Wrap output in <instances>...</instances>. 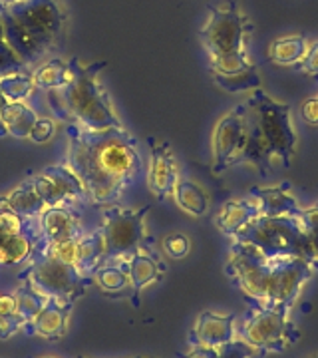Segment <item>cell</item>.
Segmentation results:
<instances>
[{
	"label": "cell",
	"instance_id": "obj_8",
	"mask_svg": "<svg viewBox=\"0 0 318 358\" xmlns=\"http://www.w3.org/2000/svg\"><path fill=\"white\" fill-rule=\"evenodd\" d=\"M152 211L150 205L140 209H124L110 205L103 209V263L124 261L143 245L153 243L145 233V217Z\"/></svg>",
	"mask_w": 318,
	"mask_h": 358
},
{
	"label": "cell",
	"instance_id": "obj_29",
	"mask_svg": "<svg viewBox=\"0 0 318 358\" xmlns=\"http://www.w3.org/2000/svg\"><path fill=\"white\" fill-rule=\"evenodd\" d=\"M213 82L217 88H221L227 94H243L261 88V74L259 68L251 64L237 74H213Z\"/></svg>",
	"mask_w": 318,
	"mask_h": 358
},
{
	"label": "cell",
	"instance_id": "obj_27",
	"mask_svg": "<svg viewBox=\"0 0 318 358\" xmlns=\"http://www.w3.org/2000/svg\"><path fill=\"white\" fill-rule=\"evenodd\" d=\"M94 282L102 289L106 294L112 296H122L129 293V277H127V268L122 261H112V263H103L94 275Z\"/></svg>",
	"mask_w": 318,
	"mask_h": 358
},
{
	"label": "cell",
	"instance_id": "obj_9",
	"mask_svg": "<svg viewBox=\"0 0 318 358\" xmlns=\"http://www.w3.org/2000/svg\"><path fill=\"white\" fill-rule=\"evenodd\" d=\"M251 24L247 16L239 10L237 2L227 6H211L209 16L201 28V42L209 58L225 54H249Z\"/></svg>",
	"mask_w": 318,
	"mask_h": 358
},
{
	"label": "cell",
	"instance_id": "obj_41",
	"mask_svg": "<svg viewBox=\"0 0 318 358\" xmlns=\"http://www.w3.org/2000/svg\"><path fill=\"white\" fill-rule=\"evenodd\" d=\"M298 221L303 223V227L308 233L318 231V203H315L312 207H303V213H301Z\"/></svg>",
	"mask_w": 318,
	"mask_h": 358
},
{
	"label": "cell",
	"instance_id": "obj_45",
	"mask_svg": "<svg viewBox=\"0 0 318 358\" xmlns=\"http://www.w3.org/2000/svg\"><path fill=\"white\" fill-rule=\"evenodd\" d=\"M78 358H86V357H78ZM136 358H143V357H136Z\"/></svg>",
	"mask_w": 318,
	"mask_h": 358
},
{
	"label": "cell",
	"instance_id": "obj_17",
	"mask_svg": "<svg viewBox=\"0 0 318 358\" xmlns=\"http://www.w3.org/2000/svg\"><path fill=\"white\" fill-rule=\"evenodd\" d=\"M235 315H221L213 310L201 313L193 329H191L187 343L189 346H223L235 341Z\"/></svg>",
	"mask_w": 318,
	"mask_h": 358
},
{
	"label": "cell",
	"instance_id": "obj_15",
	"mask_svg": "<svg viewBox=\"0 0 318 358\" xmlns=\"http://www.w3.org/2000/svg\"><path fill=\"white\" fill-rule=\"evenodd\" d=\"M38 227L42 235L40 243L46 245L76 241L84 235L82 221L70 203L54 205L44 209L38 215Z\"/></svg>",
	"mask_w": 318,
	"mask_h": 358
},
{
	"label": "cell",
	"instance_id": "obj_2",
	"mask_svg": "<svg viewBox=\"0 0 318 358\" xmlns=\"http://www.w3.org/2000/svg\"><path fill=\"white\" fill-rule=\"evenodd\" d=\"M312 273L315 268L301 257L268 259L251 245L235 239L225 263V275L241 289L247 301L287 310L293 308Z\"/></svg>",
	"mask_w": 318,
	"mask_h": 358
},
{
	"label": "cell",
	"instance_id": "obj_46",
	"mask_svg": "<svg viewBox=\"0 0 318 358\" xmlns=\"http://www.w3.org/2000/svg\"><path fill=\"white\" fill-rule=\"evenodd\" d=\"M42 358H50V357H42Z\"/></svg>",
	"mask_w": 318,
	"mask_h": 358
},
{
	"label": "cell",
	"instance_id": "obj_22",
	"mask_svg": "<svg viewBox=\"0 0 318 358\" xmlns=\"http://www.w3.org/2000/svg\"><path fill=\"white\" fill-rule=\"evenodd\" d=\"M0 207L10 209V211L22 215V217H38L44 209H48L44 197L40 195L38 187H36L34 178L24 179L20 185H16L6 195H2L0 197Z\"/></svg>",
	"mask_w": 318,
	"mask_h": 358
},
{
	"label": "cell",
	"instance_id": "obj_28",
	"mask_svg": "<svg viewBox=\"0 0 318 358\" xmlns=\"http://www.w3.org/2000/svg\"><path fill=\"white\" fill-rule=\"evenodd\" d=\"M253 346L245 341H231L223 346H189L187 352H179L178 358H253Z\"/></svg>",
	"mask_w": 318,
	"mask_h": 358
},
{
	"label": "cell",
	"instance_id": "obj_16",
	"mask_svg": "<svg viewBox=\"0 0 318 358\" xmlns=\"http://www.w3.org/2000/svg\"><path fill=\"white\" fill-rule=\"evenodd\" d=\"M152 245H143L133 255L124 259L122 263L127 268L129 277V301L133 307H140V293L153 282H159L166 275V265L152 251Z\"/></svg>",
	"mask_w": 318,
	"mask_h": 358
},
{
	"label": "cell",
	"instance_id": "obj_39",
	"mask_svg": "<svg viewBox=\"0 0 318 358\" xmlns=\"http://www.w3.org/2000/svg\"><path fill=\"white\" fill-rule=\"evenodd\" d=\"M305 261L315 271H318V231H312V233L306 231Z\"/></svg>",
	"mask_w": 318,
	"mask_h": 358
},
{
	"label": "cell",
	"instance_id": "obj_34",
	"mask_svg": "<svg viewBox=\"0 0 318 358\" xmlns=\"http://www.w3.org/2000/svg\"><path fill=\"white\" fill-rule=\"evenodd\" d=\"M251 64L253 62H251L249 54H225V56L209 58L211 74H237Z\"/></svg>",
	"mask_w": 318,
	"mask_h": 358
},
{
	"label": "cell",
	"instance_id": "obj_6",
	"mask_svg": "<svg viewBox=\"0 0 318 358\" xmlns=\"http://www.w3.org/2000/svg\"><path fill=\"white\" fill-rule=\"evenodd\" d=\"M233 239L251 245L268 259H287V257L305 259L306 231L298 217L259 215L249 225H245Z\"/></svg>",
	"mask_w": 318,
	"mask_h": 358
},
{
	"label": "cell",
	"instance_id": "obj_42",
	"mask_svg": "<svg viewBox=\"0 0 318 358\" xmlns=\"http://www.w3.org/2000/svg\"><path fill=\"white\" fill-rule=\"evenodd\" d=\"M6 103H8V100H6V96L2 94V90H0V136H4V128H2V112H4V108H6Z\"/></svg>",
	"mask_w": 318,
	"mask_h": 358
},
{
	"label": "cell",
	"instance_id": "obj_44",
	"mask_svg": "<svg viewBox=\"0 0 318 358\" xmlns=\"http://www.w3.org/2000/svg\"><path fill=\"white\" fill-rule=\"evenodd\" d=\"M306 358H318V355H310V357H306Z\"/></svg>",
	"mask_w": 318,
	"mask_h": 358
},
{
	"label": "cell",
	"instance_id": "obj_11",
	"mask_svg": "<svg viewBox=\"0 0 318 358\" xmlns=\"http://www.w3.org/2000/svg\"><path fill=\"white\" fill-rule=\"evenodd\" d=\"M38 217H22L0 207V265H20L34 255L40 243Z\"/></svg>",
	"mask_w": 318,
	"mask_h": 358
},
{
	"label": "cell",
	"instance_id": "obj_24",
	"mask_svg": "<svg viewBox=\"0 0 318 358\" xmlns=\"http://www.w3.org/2000/svg\"><path fill=\"white\" fill-rule=\"evenodd\" d=\"M103 265V235L102 229L92 231V233H84L80 237L76 247V261L74 267L86 275L92 277L98 268Z\"/></svg>",
	"mask_w": 318,
	"mask_h": 358
},
{
	"label": "cell",
	"instance_id": "obj_20",
	"mask_svg": "<svg viewBox=\"0 0 318 358\" xmlns=\"http://www.w3.org/2000/svg\"><path fill=\"white\" fill-rule=\"evenodd\" d=\"M259 215H261V209H259V203L254 201L253 197H249V199H231L227 203H223V207L217 211L215 225L223 235L233 239L245 225H249Z\"/></svg>",
	"mask_w": 318,
	"mask_h": 358
},
{
	"label": "cell",
	"instance_id": "obj_1",
	"mask_svg": "<svg viewBox=\"0 0 318 358\" xmlns=\"http://www.w3.org/2000/svg\"><path fill=\"white\" fill-rule=\"evenodd\" d=\"M66 166L82 181L94 205H114L143 171L138 140L126 128L89 131L72 124Z\"/></svg>",
	"mask_w": 318,
	"mask_h": 358
},
{
	"label": "cell",
	"instance_id": "obj_23",
	"mask_svg": "<svg viewBox=\"0 0 318 358\" xmlns=\"http://www.w3.org/2000/svg\"><path fill=\"white\" fill-rule=\"evenodd\" d=\"M310 42L305 34H284L268 44L267 56L277 66H298L308 52Z\"/></svg>",
	"mask_w": 318,
	"mask_h": 358
},
{
	"label": "cell",
	"instance_id": "obj_14",
	"mask_svg": "<svg viewBox=\"0 0 318 358\" xmlns=\"http://www.w3.org/2000/svg\"><path fill=\"white\" fill-rule=\"evenodd\" d=\"M150 164H147V187L155 199L166 201L173 195L179 181V166L173 148L167 140L150 138Z\"/></svg>",
	"mask_w": 318,
	"mask_h": 358
},
{
	"label": "cell",
	"instance_id": "obj_37",
	"mask_svg": "<svg viewBox=\"0 0 318 358\" xmlns=\"http://www.w3.org/2000/svg\"><path fill=\"white\" fill-rule=\"evenodd\" d=\"M54 136H56V122L52 117H48V115H38V120H36L34 128L30 131L28 140H32L34 143H46Z\"/></svg>",
	"mask_w": 318,
	"mask_h": 358
},
{
	"label": "cell",
	"instance_id": "obj_7",
	"mask_svg": "<svg viewBox=\"0 0 318 358\" xmlns=\"http://www.w3.org/2000/svg\"><path fill=\"white\" fill-rule=\"evenodd\" d=\"M241 336L247 345L261 352H284L298 343L301 331L291 319V310L270 308L249 301L241 324Z\"/></svg>",
	"mask_w": 318,
	"mask_h": 358
},
{
	"label": "cell",
	"instance_id": "obj_5",
	"mask_svg": "<svg viewBox=\"0 0 318 358\" xmlns=\"http://www.w3.org/2000/svg\"><path fill=\"white\" fill-rule=\"evenodd\" d=\"M28 261L24 271L18 273V282L30 285L48 299L76 303L86 294L89 285H94V277L82 275L74 265L58 257L34 253Z\"/></svg>",
	"mask_w": 318,
	"mask_h": 358
},
{
	"label": "cell",
	"instance_id": "obj_12",
	"mask_svg": "<svg viewBox=\"0 0 318 358\" xmlns=\"http://www.w3.org/2000/svg\"><path fill=\"white\" fill-rule=\"evenodd\" d=\"M245 136H247L245 103H239L217 122L211 134V157H213L211 171L215 176H221L229 167L241 166Z\"/></svg>",
	"mask_w": 318,
	"mask_h": 358
},
{
	"label": "cell",
	"instance_id": "obj_3",
	"mask_svg": "<svg viewBox=\"0 0 318 358\" xmlns=\"http://www.w3.org/2000/svg\"><path fill=\"white\" fill-rule=\"evenodd\" d=\"M243 103L247 136L241 164H251L261 173H265L270 166H291L296 150L291 106L273 100L261 88L253 90Z\"/></svg>",
	"mask_w": 318,
	"mask_h": 358
},
{
	"label": "cell",
	"instance_id": "obj_36",
	"mask_svg": "<svg viewBox=\"0 0 318 358\" xmlns=\"http://www.w3.org/2000/svg\"><path fill=\"white\" fill-rule=\"evenodd\" d=\"M161 247H164V251H166L171 259H183V257H187V253H189L191 249L189 237L183 235V233H171V235H166V237H164Z\"/></svg>",
	"mask_w": 318,
	"mask_h": 358
},
{
	"label": "cell",
	"instance_id": "obj_25",
	"mask_svg": "<svg viewBox=\"0 0 318 358\" xmlns=\"http://www.w3.org/2000/svg\"><path fill=\"white\" fill-rule=\"evenodd\" d=\"M36 120H38V114L28 103L8 102L4 112H2L4 136H13V138H18V140H28Z\"/></svg>",
	"mask_w": 318,
	"mask_h": 358
},
{
	"label": "cell",
	"instance_id": "obj_43",
	"mask_svg": "<svg viewBox=\"0 0 318 358\" xmlns=\"http://www.w3.org/2000/svg\"><path fill=\"white\" fill-rule=\"evenodd\" d=\"M8 2H14V0H0V6H2V4H8Z\"/></svg>",
	"mask_w": 318,
	"mask_h": 358
},
{
	"label": "cell",
	"instance_id": "obj_32",
	"mask_svg": "<svg viewBox=\"0 0 318 358\" xmlns=\"http://www.w3.org/2000/svg\"><path fill=\"white\" fill-rule=\"evenodd\" d=\"M0 90L6 96L8 102H24L32 96V92L36 90L32 82V74L26 72H16L8 76L0 78Z\"/></svg>",
	"mask_w": 318,
	"mask_h": 358
},
{
	"label": "cell",
	"instance_id": "obj_13",
	"mask_svg": "<svg viewBox=\"0 0 318 358\" xmlns=\"http://www.w3.org/2000/svg\"><path fill=\"white\" fill-rule=\"evenodd\" d=\"M36 181L40 195L48 207L62 203H76V201H88L86 189L78 176L66 166H48L36 176H32Z\"/></svg>",
	"mask_w": 318,
	"mask_h": 358
},
{
	"label": "cell",
	"instance_id": "obj_31",
	"mask_svg": "<svg viewBox=\"0 0 318 358\" xmlns=\"http://www.w3.org/2000/svg\"><path fill=\"white\" fill-rule=\"evenodd\" d=\"M68 78V62H64L60 58H52L48 62H42L36 66V70L32 72V82L34 86L44 92L62 88L64 82Z\"/></svg>",
	"mask_w": 318,
	"mask_h": 358
},
{
	"label": "cell",
	"instance_id": "obj_4",
	"mask_svg": "<svg viewBox=\"0 0 318 358\" xmlns=\"http://www.w3.org/2000/svg\"><path fill=\"white\" fill-rule=\"evenodd\" d=\"M103 68L106 62L82 64L78 58H72L62 88L48 92L52 108H56L62 117H68L72 126L89 131L124 128L108 92L98 80Z\"/></svg>",
	"mask_w": 318,
	"mask_h": 358
},
{
	"label": "cell",
	"instance_id": "obj_21",
	"mask_svg": "<svg viewBox=\"0 0 318 358\" xmlns=\"http://www.w3.org/2000/svg\"><path fill=\"white\" fill-rule=\"evenodd\" d=\"M0 22H2V30H4V38L10 44V48L16 52V56L24 62V66L38 64L46 56V52L42 50L34 42V38L14 20L13 14L6 13L2 6H0Z\"/></svg>",
	"mask_w": 318,
	"mask_h": 358
},
{
	"label": "cell",
	"instance_id": "obj_19",
	"mask_svg": "<svg viewBox=\"0 0 318 358\" xmlns=\"http://www.w3.org/2000/svg\"><path fill=\"white\" fill-rule=\"evenodd\" d=\"M74 308V303L70 301H58V299H48L46 307L40 310V315L26 324L22 333L26 336H42L48 341H60L66 334L68 327V317Z\"/></svg>",
	"mask_w": 318,
	"mask_h": 358
},
{
	"label": "cell",
	"instance_id": "obj_18",
	"mask_svg": "<svg viewBox=\"0 0 318 358\" xmlns=\"http://www.w3.org/2000/svg\"><path fill=\"white\" fill-rule=\"evenodd\" d=\"M291 183L284 181L273 187H251L249 197L259 203L261 215L265 217H301L303 207L291 193Z\"/></svg>",
	"mask_w": 318,
	"mask_h": 358
},
{
	"label": "cell",
	"instance_id": "obj_10",
	"mask_svg": "<svg viewBox=\"0 0 318 358\" xmlns=\"http://www.w3.org/2000/svg\"><path fill=\"white\" fill-rule=\"evenodd\" d=\"M2 8L13 14L46 54L58 44L66 26V14L58 0H14L2 4Z\"/></svg>",
	"mask_w": 318,
	"mask_h": 358
},
{
	"label": "cell",
	"instance_id": "obj_40",
	"mask_svg": "<svg viewBox=\"0 0 318 358\" xmlns=\"http://www.w3.org/2000/svg\"><path fill=\"white\" fill-rule=\"evenodd\" d=\"M301 117L308 126H318V96L306 98L301 106Z\"/></svg>",
	"mask_w": 318,
	"mask_h": 358
},
{
	"label": "cell",
	"instance_id": "obj_35",
	"mask_svg": "<svg viewBox=\"0 0 318 358\" xmlns=\"http://www.w3.org/2000/svg\"><path fill=\"white\" fill-rule=\"evenodd\" d=\"M24 62L16 56V52L10 48V44L4 38V30L0 22V78L16 74V72H24Z\"/></svg>",
	"mask_w": 318,
	"mask_h": 358
},
{
	"label": "cell",
	"instance_id": "obj_30",
	"mask_svg": "<svg viewBox=\"0 0 318 358\" xmlns=\"http://www.w3.org/2000/svg\"><path fill=\"white\" fill-rule=\"evenodd\" d=\"M13 296L14 301H16V310H18L20 319L24 322V327L36 319L40 315V310L46 307V303H48V296H44V294L38 293L36 289H32L26 282H20V287H16Z\"/></svg>",
	"mask_w": 318,
	"mask_h": 358
},
{
	"label": "cell",
	"instance_id": "obj_38",
	"mask_svg": "<svg viewBox=\"0 0 318 358\" xmlns=\"http://www.w3.org/2000/svg\"><path fill=\"white\" fill-rule=\"evenodd\" d=\"M294 68H296L298 72L306 74V76L318 78V40L310 42L308 52H306V56L303 58V62L298 66H294Z\"/></svg>",
	"mask_w": 318,
	"mask_h": 358
},
{
	"label": "cell",
	"instance_id": "obj_33",
	"mask_svg": "<svg viewBox=\"0 0 318 358\" xmlns=\"http://www.w3.org/2000/svg\"><path fill=\"white\" fill-rule=\"evenodd\" d=\"M24 322L16 310L13 294H0V341H8L13 334L22 331Z\"/></svg>",
	"mask_w": 318,
	"mask_h": 358
},
{
	"label": "cell",
	"instance_id": "obj_26",
	"mask_svg": "<svg viewBox=\"0 0 318 358\" xmlns=\"http://www.w3.org/2000/svg\"><path fill=\"white\" fill-rule=\"evenodd\" d=\"M171 197L175 199L179 209H183L185 213H189L193 217H203L209 211V195L201 185H197L191 179L179 178Z\"/></svg>",
	"mask_w": 318,
	"mask_h": 358
}]
</instances>
